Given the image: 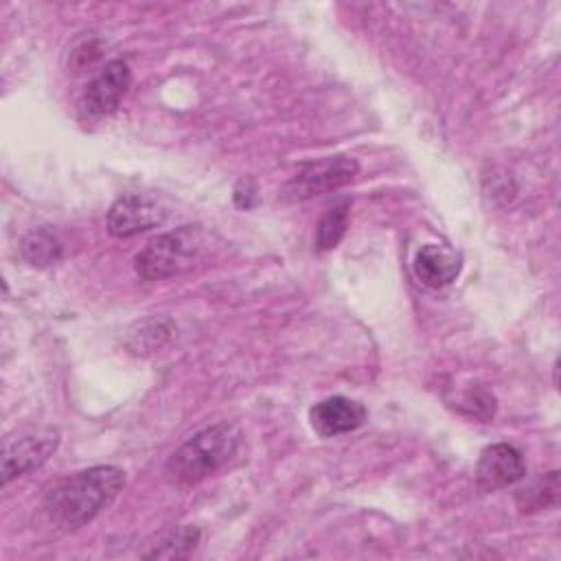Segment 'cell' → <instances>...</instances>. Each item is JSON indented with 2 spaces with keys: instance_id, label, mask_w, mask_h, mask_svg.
Masks as SVG:
<instances>
[{
  "instance_id": "5",
  "label": "cell",
  "mask_w": 561,
  "mask_h": 561,
  "mask_svg": "<svg viewBox=\"0 0 561 561\" xmlns=\"http://www.w3.org/2000/svg\"><path fill=\"white\" fill-rule=\"evenodd\" d=\"M57 445L59 434L55 430L9 436L2 449V484L42 467L55 454Z\"/></svg>"
},
{
  "instance_id": "13",
  "label": "cell",
  "mask_w": 561,
  "mask_h": 561,
  "mask_svg": "<svg viewBox=\"0 0 561 561\" xmlns=\"http://www.w3.org/2000/svg\"><path fill=\"white\" fill-rule=\"evenodd\" d=\"M348 199H342L337 204H333L324 217L318 221L316 226V248L318 250H333L344 232H346V226H348Z\"/></svg>"
},
{
  "instance_id": "1",
  "label": "cell",
  "mask_w": 561,
  "mask_h": 561,
  "mask_svg": "<svg viewBox=\"0 0 561 561\" xmlns=\"http://www.w3.org/2000/svg\"><path fill=\"white\" fill-rule=\"evenodd\" d=\"M125 473L112 465H99L57 482L42 502L46 522L64 533L77 530L103 513L123 491Z\"/></svg>"
},
{
  "instance_id": "12",
  "label": "cell",
  "mask_w": 561,
  "mask_h": 561,
  "mask_svg": "<svg viewBox=\"0 0 561 561\" xmlns=\"http://www.w3.org/2000/svg\"><path fill=\"white\" fill-rule=\"evenodd\" d=\"M199 541V530L195 526H180L167 533L151 550H147L145 559H186Z\"/></svg>"
},
{
  "instance_id": "2",
  "label": "cell",
  "mask_w": 561,
  "mask_h": 561,
  "mask_svg": "<svg viewBox=\"0 0 561 561\" xmlns=\"http://www.w3.org/2000/svg\"><path fill=\"white\" fill-rule=\"evenodd\" d=\"M239 430L232 423H215L191 436L164 465L171 484L191 486L221 469L239 447Z\"/></svg>"
},
{
  "instance_id": "6",
  "label": "cell",
  "mask_w": 561,
  "mask_h": 561,
  "mask_svg": "<svg viewBox=\"0 0 561 561\" xmlns=\"http://www.w3.org/2000/svg\"><path fill=\"white\" fill-rule=\"evenodd\" d=\"M164 221V210L149 197L123 195L107 210V232L116 239H127L147 232Z\"/></svg>"
},
{
  "instance_id": "4",
  "label": "cell",
  "mask_w": 561,
  "mask_h": 561,
  "mask_svg": "<svg viewBox=\"0 0 561 561\" xmlns=\"http://www.w3.org/2000/svg\"><path fill=\"white\" fill-rule=\"evenodd\" d=\"M359 173L357 160L348 156H333L305 164L283 188V197L291 202L311 199L322 193L337 191L355 180Z\"/></svg>"
},
{
  "instance_id": "7",
  "label": "cell",
  "mask_w": 561,
  "mask_h": 561,
  "mask_svg": "<svg viewBox=\"0 0 561 561\" xmlns=\"http://www.w3.org/2000/svg\"><path fill=\"white\" fill-rule=\"evenodd\" d=\"M366 416H368V412L362 403H357L348 397H342V394L322 399L309 410V423H311L313 432L324 438L348 434V432L362 427Z\"/></svg>"
},
{
  "instance_id": "14",
  "label": "cell",
  "mask_w": 561,
  "mask_h": 561,
  "mask_svg": "<svg viewBox=\"0 0 561 561\" xmlns=\"http://www.w3.org/2000/svg\"><path fill=\"white\" fill-rule=\"evenodd\" d=\"M557 495H559V476L557 471H550L543 478L535 480L533 484L519 489L517 504L522 511H539L554 504Z\"/></svg>"
},
{
  "instance_id": "9",
  "label": "cell",
  "mask_w": 561,
  "mask_h": 561,
  "mask_svg": "<svg viewBox=\"0 0 561 561\" xmlns=\"http://www.w3.org/2000/svg\"><path fill=\"white\" fill-rule=\"evenodd\" d=\"M129 81H131V75L125 61L121 59L107 61L85 90V99H83L85 112L92 116L112 114L118 107L121 99L125 96Z\"/></svg>"
},
{
  "instance_id": "15",
  "label": "cell",
  "mask_w": 561,
  "mask_h": 561,
  "mask_svg": "<svg viewBox=\"0 0 561 561\" xmlns=\"http://www.w3.org/2000/svg\"><path fill=\"white\" fill-rule=\"evenodd\" d=\"M460 410L473 419L480 421H489L495 414V399L491 392H486L484 388H469L462 394V403Z\"/></svg>"
},
{
  "instance_id": "8",
  "label": "cell",
  "mask_w": 561,
  "mask_h": 561,
  "mask_svg": "<svg viewBox=\"0 0 561 561\" xmlns=\"http://www.w3.org/2000/svg\"><path fill=\"white\" fill-rule=\"evenodd\" d=\"M526 476V465L522 454L508 443L489 445L478 460L476 478L478 484L486 491L504 489L519 482Z\"/></svg>"
},
{
  "instance_id": "3",
  "label": "cell",
  "mask_w": 561,
  "mask_h": 561,
  "mask_svg": "<svg viewBox=\"0 0 561 561\" xmlns=\"http://www.w3.org/2000/svg\"><path fill=\"white\" fill-rule=\"evenodd\" d=\"M197 248V232L188 226L175 232L158 234L136 254V272L145 280H162L175 276L193 265Z\"/></svg>"
},
{
  "instance_id": "11",
  "label": "cell",
  "mask_w": 561,
  "mask_h": 561,
  "mask_svg": "<svg viewBox=\"0 0 561 561\" xmlns=\"http://www.w3.org/2000/svg\"><path fill=\"white\" fill-rule=\"evenodd\" d=\"M22 256L37 267L53 265L61 259V241L48 228L33 230L22 241Z\"/></svg>"
},
{
  "instance_id": "10",
  "label": "cell",
  "mask_w": 561,
  "mask_h": 561,
  "mask_svg": "<svg viewBox=\"0 0 561 561\" xmlns=\"http://www.w3.org/2000/svg\"><path fill=\"white\" fill-rule=\"evenodd\" d=\"M414 274L427 287H445L460 274V256L445 245L427 243L414 256Z\"/></svg>"
}]
</instances>
